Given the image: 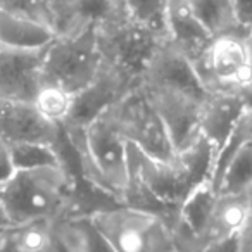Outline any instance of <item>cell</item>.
<instances>
[{"instance_id": "obj_1", "label": "cell", "mask_w": 252, "mask_h": 252, "mask_svg": "<svg viewBox=\"0 0 252 252\" xmlns=\"http://www.w3.org/2000/svg\"><path fill=\"white\" fill-rule=\"evenodd\" d=\"M214 156L213 144L202 133L171 159L151 158L130 144V183L123 204L159 214L175 228L183 200L211 182Z\"/></svg>"}, {"instance_id": "obj_2", "label": "cell", "mask_w": 252, "mask_h": 252, "mask_svg": "<svg viewBox=\"0 0 252 252\" xmlns=\"http://www.w3.org/2000/svg\"><path fill=\"white\" fill-rule=\"evenodd\" d=\"M64 140L80 159L83 178L111 202H125L130 183V142L119 130L112 105L81 130H66Z\"/></svg>"}, {"instance_id": "obj_3", "label": "cell", "mask_w": 252, "mask_h": 252, "mask_svg": "<svg viewBox=\"0 0 252 252\" xmlns=\"http://www.w3.org/2000/svg\"><path fill=\"white\" fill-rule=\"evenodd\" d=\"M78 182L66 164L16 169L0 187V209L9 224L52 223L78 213Z\"/></svg>"}, {"instance_id": "obj_4", "label": "cell", "mask_w": 252, "mask_h": 252, "mask_svg": "<svg viewBox=\"0 0 252 252\" xmlns=\"http://www.w3.org/2000/svg\"><path fill=\"white\" fill-rule=\"evenodd\" d=\"M88 214L112 252H180L171 224L156 213L112 204Z\"/></svg>"}, {"instance_id": "obj_5", "label": "cell", "mask_w": 252, "mask_h": 252, "mask_svg": "<svg viewBox=\"0 0 252 252\" xmlns=\"http://www.w3.org/2000/svg\"><path fill=\"white\" fill-rule=\"evenodd\" d=\"M102 64L97 28L76 35H57L43 56V85H56L78 95L97 78Z\"/></svg>"}, {"instance_id": "obj_6", "label": "cell", "mask_w": 252, "mask_h": 252, "mask_svg": "<svg viewBox=\"0 0 252 252\" xmlns=\"http://www.w3.org/2000/svg\"><path fill=\"white\" fill-rule=\"evenodd\" d=\"M97 40L104 63L142 85L152 59L168 38L125 18L97 28Z\"/></svg>"}, {"instance_id": "obj_7", "label": "cell", "mask_w": 252, "mask_h": 252, "mask_svg": "<svg viewBox=\"0 0 252 252\" xmlns=\"http://www.w3.org/2000/svg\"><path fill=\"white\" fill-rule=\"evenodd\" d=\"M112 112L126 140L138 151L156 159H171L176 154L171 135L144 87L126 94L112 105Z\"/></svg>"}, {"instance_id": "obj_8", "label": "cell", "mask_w": 252, "mask_h": 252, "mask_svg": "<svg viewBox=\"0 0 252 252\" xmlns=\"http://www.w3.org/2000/svg\"><path fill=\"white\" fill-rule=\"evenodd\" d=\"M195 69L204 87L214 92H240L252 85V59L245 35L216 36L211 42Z\"/></svg>"}, {"instance_id": "obj_9", "label": "cell", "mask_w": 252, "mask_h": 252, "mask_svg": "<svg viewBox=\"0 0 252 252\" xmlns=\"http://www.w3.org/2000/svg\"><path fill=\"white\" fill-rule=\"evenodd\" d=\"M137 87H142V85L128 78L114 66L104 63L97 78L83 92L74 95L73 112L67 123L63 126V131L81 130L95 116L109 109L111 105L118 104L126 94H130Z\"/></svg>"}, {"instance_id": "obj_10", "label": "cell", "mask_w": 252, "mask_h": 252, "mask_svg": "<svg viewBox=\"0 0 252 252\" xmlns=\"http://www.w3.org/2000/svg\"><path fill=\"white\" fill-rule=\"evenodd\" d=\"M0 140L7 145L47 144L61 147L63 128L47 121L33 102L0 98Z\"/></svg>"}, {"instance_id": "obj_11", "label": "cell", "mask_w": 252, "mask_h": 252, "mask_svg": "<svg viewBox=\"0 0 252 252\" xmlns=\"http://www.w3.org/2000/svg\"><path fill=\"white\" fill-rule=\"evenodd\" d=\"M142 87L164 121L175 149L180 151L187 147L200 133V111L204 102L173 88L158 87V85H142Z\"/></svg>"}, {"instance_id": "obj_12", "label": "cell", "mask_w": 252, "mask_h": 252, "mask_svg": "<svg viewBox=\"0 0 252 252\" xmlns=\"http://www.w3.org/2000/svg\"><path fill=\"white\" fill-rule=\"evenodd\" d=\"M45 49L25 50L0 43V98L35 100L43 87Z\"/></svg>"}, {"instance_id": "obj_13", "label": "cell", "mask_w": 252, "mask_h": 252, "mask_svg": "<svg viewBox=\"0 0 252 252\" xmlns=\"http://www.w3.org/2000/svg\"><path fill=\"white\" fill-rule=\"evenodd\" d=\"M54 30L59 36L76 35L130 18L125 0H50Z\"/></svg>"}, {"instance_id": "obj_14", "label": "cell", "mask_w": 252, "mask_h": 252, "mask_svg": "<svg viewBox=\"0 0 252 252\" xmlns=\"http://www.w3.org/2000/svg\"><path fill=\"white\" fill-rule=\"evenodd\" d=\"M142 85H158L206 100L211 92L204 87L193 63L166 40L152 59Z\"/></svg>"}, {"instance_id": "obj_15", "label": "cell", "mask_w": 252, "mask_h": 252, "mask_svg": "<svg viewBox=\"0 0 252 252\" xmlns=\"http://www.w3.org/2000/svg\"><path fill=\"white\" fill-rule=\"evenodd\" d=\"M168 40L193 64L209 49L213 36L195 16L190 0H171L168 12Z\"/></svg>"}, {"instance_id": "obj_16", "label": "cell", "mask_w": 252, "mask_h": 252, "mask_svg": "<svg viewBox=\"0 0 252 252\" xmlns=\"http://www.w3.org/2000/svg\"><path fill=\"white\" fill-rule=\"evenodd\" d=\"M245 112L247 109L238 92H214L202 104L200 133L213 144L214 151H218Z\"/></svg>"}, {"instance_id": "obj_17", "label": "cell", "mask_w": 252, "mask_h": 252, "mask_svg": "<svg viewBox=\"0 0 252 252\" xmlns=\"http://www.w3.org/2000/svg\"><path fill=\"white\" fill-rule=\"evenodd\" d=\"M54 252H112L88 213H69L52 221Z\"/></svg>"}, {"instance_id": "obj_18", "label": "cell", "mask_w": 252, "mask_h": 252, "mask_svg": "<svg viewBox=\"0 0 252 252\" xmlns=\"http://www.w3.org/2000/svg\"><path fill=\"white\" fill-rule=\"evenodd\" d=\"M251 218L252 206L247 195H223V193H220L211 221L207 224L197 249L204 247V245L211 244V242L242 233L249 224V221H251Z\"/></svg>"}, {"instance_id": "obj_19", "label": "cell", "mask_w": 252, "mask_h": 252, "mask_svg": "<svg viewBox=\"0 0 252 252\" xmlns=\"http://www.w3.org/2000/svg\"><path fill=\"white\" fill-rule=\"evenodd\" d=\"M56 30L21 16L0 12V43L12 49L40 50L52 43Z\"/></svg>"}, {"instance_id": "obj_20", "label": "cell", "mask_w": 252, "mask_h": 252, "mask_svg": "<svg viewBox=\"0 0 252 252\" xmlns=\"http://www.w3.org/2000/svg\"><path fill=\"white\" fill-rule=\"evenodd\" d=\"M0 252H54L52 223H23L0 228Z\"/></svg>"}, {"instance_id": "obj_21", "label": "cell", "mask_w": 252, "mask_h": 252, "mask_svg": "<svg viewBox=\"0 0 252 252\" xmlns=\"http://www.w3.org/2000/svg\"><path fill=\"white\" fill-rule=\"evenodd\" d=\"M190 2L195 16L213 38L231 33L245 35L237 21L231 0H190Z\"/></svg>"}, {"instance_id": "obj_22", "label": "cell", "mask_w": 252, "mask_h": 252, "mask_svg": "<svg viewBox=\"0 0 252 252\" xmlns=\"http://www.w3.org/2000/svg\"><path fill=\"white\" fill-rule=\"evenodd\" d=\"M252 189V137L245 142L238 154L231 159L224 175L221 176L218 193L223 195H247Z\"/></svg>"}, {"instance_id": "obj_23", "label": "cell", "mask_w": 252, "mask_h": 252, "mask_svg": "<svg viewBox=\"0 0 252 252\" xmlns=\"http://www.w3.org/2000/svg\"><path fill=\"white\" fill-rule=\"evenodd\" d=\"M33 104L47 121L63 128L73 112L74 95L56 85H43L36 94Z\"/></svg>"}, {"instance_id": "obj_24", "label": "cell", "mask_w": 252, "mask_h": 252, "mask_svg": "<svg viewBox=\"0 0 252 252\" xmlns=\"http://www.w3.org/2000/svg\"><path fill=\"white\" fill-rule=\"evenodd\" d=\"M251 137H252V114L245 112V114L242 116L240 121L237 123V126L233 128V131L228 135L224 144L216 151V156H214V166H213V176H211V183H213L214 189H218L221 176L224 175V171H226L231 159L238 154V151L244 147L245 142H247Z\"/></svg>"}, {"instance_id": "obj_25", "label": "cell", "mask_w": 252, "mask_h": 252, "mask_svg": "<svg viewBox=\"0 0 252 252\" xmlns=\"http://www.w3.org/2000/svg\"><path fill=\"white\" fill-rule=\"evenodd\" d=\"M171 0H125L133 21L168 38V12Z\"/></svg>"}, {"instance_id": "obj_26", "label": "cell", "mask_w": 252, "mask_h": 252, "mask_svg": "<svg viewBox=\"0 0 252 252\" xmlns=\"http://www.w3.org/2000/svg\"><path fill=\"white\" fill-rule=\"evenodd\" d=\"M16 169H32L42 166L66 164L63 151L57 145L47 144H18L9 145Z\"/></svg>"}, {"instance_id": "obj_27", "label": "cell", "mask_w": 252, "mask_h": 252, "mask_svg": "<svg viewBox=\"0 0 252 252\" xmlns=\"http://www.w3.org/2000/svg\"><path fill=\"white\" fill-rule=\"evenodd\" d=\"M0 12L28 18L54 28V12L50 0H0Z\"/></svg>"}, {"instance_id": "obj_28", "label": "cell", "mask_w": 252, "mask_h": 252, "mask_svg": "<svg viewBox=\"0 0 252 252\" xmlns=\"http://www.w3.org/2000/svg\"><path fill=\"white\" fill-rule=\"evenodd\" d=\"M193 252H244V231L221 240L211 242Z\"/></svg>"}, {"instance_id": "obj_29", "label": "cell", "mask_w": 252, "mask_h": 252, "mask_svg": "<svg viewBox=\"0 0 252 252\" xmlns=\"http://www.w3.org/2000/svg\"><path fill=\"white\" fill-rule=\"evenodd\" d=\"M231 4L242 32L247 35L249 30L252 28V0H231Z\"/></svg>"}, {"instance_id": "obj_30", "label": "cell", "mask_w": 252, "mask_h": 252, "mask_svg": "<svg viewBox=\"0 0 252 252\" xmlns=\"http://www.w3.org/2000/svg\"><path fill=\"white\" fill-rule=\"evenodd\" d=\"M16 171L14 161H12V154L11 149H9L7 144L0 140V187L4 185Z\"/></svg>"}, {"instance_id": "obj_31", "label": "cell", "mask_w": 252, "mask_h": 252, "mask_svg": "<svg viewBox=\"0 0 252 252\" xmlns=\"http://www.w3.org/2000/svg\"><path fill=\"white\" fill-rule=\"evenodd\" d=\"M238 94H240V97L244 98V104H245V109H247V112H249V114H252V85L242 88Z\"/></svg>"}, {"instance_id": "obj_32", "label": "cell", "mask_w": 252, "mask_h": 252, "mask_svg": "<svg viewBox=\"0 0 252 252\" xmlns=\"http://www.w3.org/2000/svg\"><path fill=\"white\" fill-rule=\"evenodd\" d=\"M244 252H252V218L244 230Z\"/></svg>"}, {"instance_id": "obj_33", "label": "cell", "mask_w": 252, "mask_h": 252, "mask_svg": "<svg viewBox=\"0 0 252 252\" xmlns=\"http://www.w3.org/2000/svg\"><path fill=\"white\" fill-rule=\"evenodd\" d=\"M245 40H247V47H249V52H251V59H252V28L249 30L247 36H245Z\"/></svg>"}, {"instance_id": "obj_34", "label": "cell", "mask_w": 252, "mask_h": 252, "mask_svg": "<svg viewBox=\"0 0 252 252\" xmlns=\"http://www.w3.org/2000/svg\"><path fill=\"white\" fill-rule=\"evenodd\" d=\"M7 220H5V216H4V213H2V209H0V228H4V226H7Z\"/></svg>"}, {"instance_id": "obj_35", "label": "cell", "mask_w": 252, "mask_h": 252, "mask_svg": "<svg viewBox=\"0 0 252 252\" xmlns=\"http://www.w3.org/2000/svg\"><path fill=\"white\" fill-rule=\"evenodd\" d=\"M247 197H249V200H251V206H252V189L247 192Z\"/></svg>"}]
</instances>
